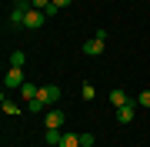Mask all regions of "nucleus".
Segmentation results:
<instances>
[{
	"label": "nucleus",
	"mask_w": 150,
	"mask_h": 147,
	"mask_svg": "<svg viewBox=\"0 0 150 147\" xmlns=\"http://www.w3.org/2000/svg\"><path fill=\"white\" fill-rule=\"evenodd\" d=\"M43 23H47V13H43V10H37V7H30V10H27V17H23V27H27V30H40Z\"/></svg>",
	"instance_id": "f257e3e1"
},
{
	"label": "nucleus",
	"mask_w": 150,
	"mask_h": 147,
	"mask_svg": "<svg viewBox=\"0 0 150 147\" xmlns=\"http://www.w3.org/2000/svg\"><path fill=\"white\" fill-rule=\"evenodd\" d=\"M70 4H74V0H54V7H57V10H64V7H70Z\"/></svg>",
	"instance_id": "a211bd4d"
},
{
	"label": "nucleus",
	"mask_w": 150,
	"mask_h": 147,
	"mask_svg": "<svg viewBox=\"0 0 150 147\" xmlns=\"http://www.w3.org/2000/svg\"><path fill=\"white\" fill-rule=\"evenodd\" d=\"M80 94H83V100H90L97 90H93V84H83V90H80Z\"/></svg>",
	"instance_id": "2eb2a0df"
},
{
	"label": "nucleus",
	"mask_w": 150,
	"mask_h": 147,
	"mask_svg": "<svg viewBox=\"0 0 150 147\" xmlns=\"http://www.w3.org/2000/svg\"><path fill=\"white\" fill-rule=\"evenodd\" d=\"M137 104H140L144 110H150V90H144V94H140V97H137Z\"/></svg>",
	"instance_id": "4468645a"
},
{
	"label": "nucleus",
	"mask_w": 150,
	"mask_h": 147,
	"mask_svg": "<svg viewBox=\"0 0 150 147\" xmlns=\"http://www.w3.org/2000/svg\"><path fill=\"white\" fill-rule=\"evenodd\" d=\"M137 107H140L137 100H130V104H123V107H117V120H120V124H130V120L137 117Z\"/></svg>",
	"instance_id": "20e7f679"
},
{
	"label": "nucleus",
	"mask_w": 150,
	"mask_h": 147,
	"mask_svg": "<svg viewBox=\"0 0 150 147\" xmlns=\"http://www.w3.org/2000/svg\"><path fill=\"white\" fill-rule=\"evenodd\" d=\"M40 100L47 104V107H50V104H57V100H60V87H57V84H47V87H40Z\"/></svg>",
	"instance_id": "39448f33"
},
{
	"label": "nucleus",
	"mask_w": 150,
	"mask_h": 147,
	"mask_svg": "<svg viewBox=\"0 0 150 147\" xmlns=\"http://www.w3.org/2000/svg\"><path fill=\"white\" fill-rule=\"evenodd\" d=\"M50 4H54V0H33V7H37V10H47Z\"/></svg>",
	"instance_id": "f3484780"
},
{
	"label": "nucleus",
	"mask_w": 150,
	"mask_h": 147,
	"mask_svg": "<svg viewBox=\"0 0 150 147\" xmlns=\"http://www.w3.org/2000/svg\"><path fill=\"white\" fill-rule=\"evenodd\" d=\"M110 104H113V107H123V104H130V97H127V90H110Z\"/></svg>",
	"instance_id": "6e6552de"
},
{
	"label": "nucleus",
	"mask_w": 150,
	"mask_h": 147,
	"mask_svg": "<svg viewBox=\"0 0 150 147\" xmlns=\"http://www.w3.org/2000/svg\"><path fill=\"white\" fill-rule=\"evenodd\" d=\"M23 84H27V80H23V67H10V70L4 74V87H7V90L23 87Z\"/></svg>",
	"instance_id": "f03ea898"
},
{
	"label": "nucleus",
	"mask_w": 150,
	"mask_h": 147,
	"mask_svg": "<svg viewBox=\"0 0 150 147\" xmlns=\"http://www.w3.org/2000/svg\"><path fill=\"white\" fill-rule=\"evenodd\" d=\"M80 147H93V134H80Z\"/></svg>",
	"instance_id": "dca6fc26"
},
{
	"label": "nucleus",
	"mask_w": 150,
	"mask_h": 147,
	"mask_svg": "<svg viewBox=\"0 0 150 147\" xmlns=\"http://www.w3.org/2000/svg\"><path fill=\"white\" fill-rule=\"evenodd\" d=\"M20 94H23V100H33V97L40 94V87H33V84H23V87H20Z\"/></svg>",
	"instance_id": "9d476101"
},
{
	"label": "nucleus",
	"mask_w": 150,
	"mask_h": 147,
	"mask_svg": "<svg viewBox=\"0 0 150 147\" xmlns=\"http://www.w3.org/2000/svg\"><path fill=\"white\" fill-rule=\"evenodd\" d=\"M43 124H47V127H64V110H47V117H43Z\"/></svg>",
	"instance_id": "423d86ee"
},
{
	"label": "nucleus",
	"mask_w": 150,
	"mask_h": 147,
	"mask_svg": "<svg viewBox=\"0 0 150 147\" xmlns=\"http://www.w3.org/2000/svg\"><path fill=\"white\" fill-rule=\"evenodd\" d=\"M20 110H23V107H17V104H10V100L4 97V114H20Z\"/></svg>",
	"instance_id": "ddd939ff"
},
{
	"label": "nucleus",
	"mask_w": 150,
	"mask_h": 147,
	"mask_svg": "<svg viewBox=\"0 0 150 147\" xmlns=\"http://www.w3.org/2000/svg\"><path fill=\"white\" fill-rule=\"evenodd\" d=\"M27 64V54H23V50H13L10 54V67H23Z\"/></svg>",
	"instance_id": "1a4fd4ad"
},
{
	"label": "nucleus",
	"mask_w": 150,
	"mask_h": 147,
	"mask_svg": "<svg viewBox=\"0 0 150 147\" xmlns=\"http://www.w3.org/2000/svg\"><path fill=\"white\" fill-rule=\"evenodd\" d=\"M60 147H80V134H64Z\"/></svg>",
	"instance_id": "9b49d317"
},
{
	"label": "nucleus",
	"mask_w": 150,
	"mask_h": 147,
	"mask_svg": "<svg viewBox=\"0 0 150 147\" xmlns=\"http://www.w3.org/2000/svg\"><path fill=\"white\" fill-rule=\"evenodd\" d=\"M103 47H107V37H93V40H87V44H83V54H87V57H100Z\"/></svg>",
	"instance_id": "7ed1b4c3"
},
{
	"label": "nucleus",
	"mask_w": 150,
	"mask_h": 147,
	"mask_svg": "<svg viewBox=\"0 0 150 147\" xmlns=\"http://www.w3.org/2000/svg\"><path fill=\"white\" fill-rule=\"evenodd\" d=\"M43 107H47V104L40 100V94H37V97H33V100H27V110H33V114H40Z\"/></svg>",
	"instance_id": "f8f14e48"
},
{
	"label": "nucleus",
	"mask_w": 150,
	"mask_h": 147,
	"mask_svg": "<svg viewBox=\"0 0 150 147\" xmlns=\"http://www.w3.org/2000/svg\"><path fill=\"white\" fill-rule=\"evenodd\" d=\"M43 141H47L50 147H60V141H64V134H60V127H47V134H43Z\"/></svg>",
	"instance_id": "0eeeda50"
}]
</instances>
